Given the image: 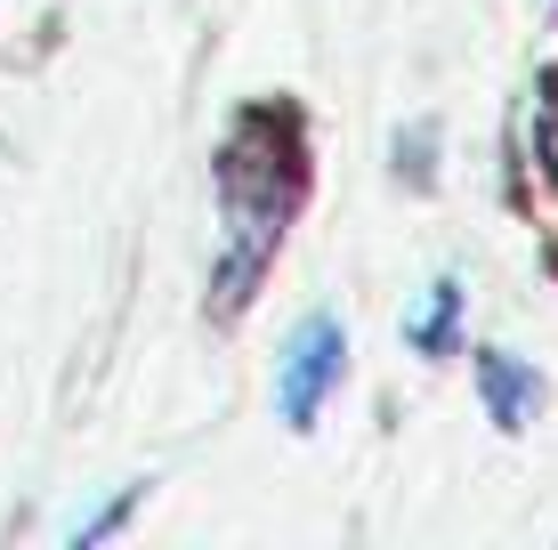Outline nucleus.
<instances>
[{"mask_svg": "<svg viewBox=\"0 0 558 550\" xmlns=\"http://www.w3.org/2000/svg\"><path fill=\"white\" fill-rule=\"evenodd\" d=\"M300 203V155H292V122L283 113H252L235 122L219 155V276H210V308H243L259 292L267 259H276L283 227Z\"/></svg>", "mask_w": 558, "mask_h": 550, "instance_id": "f257e3e1", "label": "nucleus"}, {"mask_svg": "<svg viewBox=\"0 0 558 550\" xmlns=\"http://www.w3.org/2000/svg\"><path fill=\"white\" fill-rule=\"evenodd\" d=\"M332 381H340V325L332 316H307V325L292 332V349H283V381H276L283 421L307 429L324 413V396H332Z\"/></svg>", "mask_w": 558, "mask_h": 550, "instance_id": "f03ea898", "label": "nucleus"}, {"mask_svg": "<svg viewBox=\"0 0 558 550\" xmlns=\"http://www.w3.org/2000/svg\"><path fill=\"white\" fill-rule=\"evenodd\" d=\"M477 389H486V405H494L502 429H526L534 405H543V381H534L518 356H486V365H477Z\"/></svg>", "mask_w": 558, "mask_h": 550, "instance_id": "7ed1b4c3", "label": "nucleus"}, {"mask_svg": "<svg viewBox=\"0 0 558 550\" xmlns=\"http://www.w3.org/2000/svg\"><path fill=\"white\" fill-rule=\"evenodd\" d=\"M413 349H453V332H461V292L453 283H437L429 292V308H413Z\"/></svg>", "mask_w": 558, "mask_h": 550, "instance_id": "20e7f679", "label": "nucleus"}, {"mask_svg": "<svg viewBox=\"0 0 558 550\" xmlns=\"http://www.w3.org/2000/svg\"><path fill=\"white\" fill-rule=\"evenodd\" d=\"M550 170H558V106H550Z\"/></svg>", "mask_w": 558, "mask_h": 550, "instance_id": "39448f33", "label": "nucleus"}]
</instances>
